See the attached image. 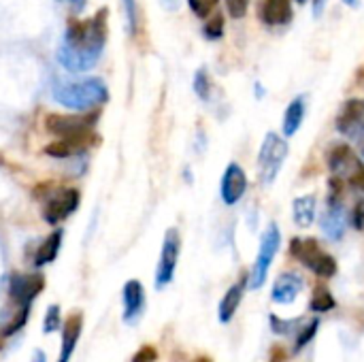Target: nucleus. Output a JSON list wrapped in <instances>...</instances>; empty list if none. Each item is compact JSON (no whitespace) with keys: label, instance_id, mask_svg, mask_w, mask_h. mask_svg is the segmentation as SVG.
Returning a JSON list of instances; mask_svg holds the SVG:
<instances>
[{"label":"nucleus","instance_id":"nucleus-1","mask_svg":"<svg viewBox=\"0 0 364 362\" xmlns=\"http://www.w3.org/2000/svg\"><path fill=\"white\" fill-rule=\"evenodd\" d=\"M109 38V9L96 11L90 19H75L68 23L58 47V64L70 73H85L94 68L105 51Z\"/></svg>","mask_w":364,"mask_h":362},{"label":"nucleus","instance_id":"nucleus-2","mask_svg":"<svg viewBox=\"0 0 364 362\" xmlns=\"http://www.w3.org/2000/svg\"><path fill=\"white\" fill-rule=\"evenodd\" d=\"M53 98L62 107L73 111H94L109 100V87L102 79L90 77V79L55 85Z\"/></svg>","mask_w":364,"mask_h":362},{"label":"nucleus","instance_id":"nucleus-3","mask_svg":"<svg viewBox=\"0 0 364 362\" xmlns=\"http://www.w3.org/2000/svg\"><path fill=\"white\" fill-rule=\"evenodd\" d=\"M346 181L337 175L328 181V198H326V209L320 220V228L326 239L331 241H341L348 228V211L343 205V194H346Z\"/></svg>","mask_w":364,"mask_h":362},{"label":"nucleus","instance_id":"nucleus-4","mask_svg":"<svg viewBox=\"0 0 364 362\" xmlns=\"http://www.w3.org/2000/svg\"><path fill=\"white\" fill-rule=\"evenodd\" d=\"M290 254H292V258H296L303 267H307L311 273H316L322 280H331L339 271L337 260L328 252L322 250V245L318 243V239H311V237H294L290 241Z\"/></svg>","mask_w":364,"mask_h":362},{"label":"nucleus","instance_id":"nucleus-5","mask_svg":"<svg viewBox=\"0 0 364 362\" xmlns=\"http://www.w3.org/2000/svg\"><path fill=\"white\" fill-rule=\"evenodd\" d=\"M326 164L348 186L364 192V160L348 143H335L326 151Z\"/></svg>","mask_w":364,"mask_h":362},{"label":"nucleus","instance_id":"nucleus-6","mask_svg":"<svg viewBox=\"0 0 364 362\" xmlns=\"http://www.w3.org/2000/svg\"><path fill=\"white\" fill-rule=\"evenodd\" d=\"M286 158H288V141L277 132H267L258 151V181L267 188L273 186L284 169Z\"/></svg>","mask_w":364,"mask_h":362},{"label":"nucleus","instance_id":"nucleus-7","mask_svg":"<svg viewBox=\"0 0 364 362\" xmlns=\"http://www.w3.org/2000/svg\"><path fill=\"white\" fill-rule=\"evenodd\" d=\"M279 245H282V230L277 224H269L262 233V239H260V247H258V256L254 260V267H252V275H250V286L252 290H258L262 288V284L267 282V275H269V269L279 252Z\"/></svg>","mask_w":364,"mask_h":362},{"label":"nucleus","instance_id":"nucleus-8","mask_svg":"<svg viewBox=\"0 0 364 362\" xmlns=\"http://www.w3.org/2000/svg\"><path fill=\"white\" fill-rule=\"evenodd\" d=\"M100 119V111H77V115H58L51 113L45 117V128L64 139V137H79V134H87L94 130V126Z\"/></svg>","mask_w":364,"mask_h":362},{"label":"nucleus","instance_id":"nucleus-9","mask_svg":"<svg viewBox=\"0 0 364 362\" xmlns=\"http://www.w3.org/2000/svg\"><path fill=\"white\" fill-rule=\"evenodd\" d=\"M79 203H81V192L77 188H60L45 201L43 220L49 226H58L79 209Z\"/></svg>","mask_w":364,"mask_h":362},{"label":"nucleus","instance_id":"nucleus-10","mask_svg":"<svg viewBox=\"0 0 364 362\" xmlns=\"http://www.w3.org/2000/svg\"><path fill=\"white\" fill-rule=\"evenodd\" d=\"M179 254H181V235L177 228H168L164 235V243H162V252H160V260H158V269H156V288L162 290L166 288L177 271V262H179Z\"/></svg>","mask_w":364,"mask_h":362},{"label":"nucleus","instance_id":"nucleus-11","mask_svg":"<svg viewBox=\"0 0 364 362\" xmlns=\"http://www.w3.org/2000/svg\"><path fill=\"white\" fill-rule=\"evenodd\" d=\"M45 290L43 273H13L9 280V299L13 305H32V301Z\"/></svg>","mask_w":364,"mask_h":362},{"label":"nucleus","instance_id":"nucleus-12","mask_svg":"<svg viewBox=\"0 0 364 362\" xmlns=\"http://www.w3.org/2000/svg\"><path fill=\"white\" fill-rule=\"evenodd\" d=\"M337 130L354 141L364 139V100L363 98H352L348 100L339 115H337Z\"/></svg>","mask_w":364,"mask_h":362},{"label":"nucleus","instance_id":"nucleus-13","mask_svg":"<svg viewBox=\"0 0 364 362\" xmlns=\"http://www.w3.org/2000/svg\"><path fill=\"white\" fill-rule=\"evenodd\" d=\"M245 192H247V175L237 162H230L224 169L222 183H220V196H222L224 205H228V207L237 205L245 196Z\"/></svg>","mask_w":364,"mask_h":362},{"label":"nucleus","instance_id":"nucleus-14","mask_svg":"<svg viewBox=\"0 0 364 362\" xmlns=\"http://www.w3.org/2000/svg\"><path fill=\"white\" fill-rule=\"evenodd\" d=\"M81 333H83V314L70 312L62 324V344H60L58 362H70L77 350V344L81 339Z\"/></svg>","mask_w":364,"mask_h":362},{"label":"nucleus","instance_id":"nucleus-15","mask_svg":"<svg viewBox=\"0 0 364 362\" xmlns=\"http://www.w3.org/2000/svg\"><path fill=\"white\" fill-rule=\"evenodd\" d=\"M98 141V137L94 132H87V134H79V137H64V139H58L53 141L51 145L45 147V154L51 156V158H73L85 149H90L94 143Z\"/></svg>","mask_w":364,"mask_h":362},{"label":"nucleus","instance_id":"nucleus-16","mask_svg":"<svg viewBox=\"0 0 364 362\" xmlns=\"http://www.w3.org/2000/svg\"><path fill=\"white\" fill-rule=\"evenodd\" d=\"M145 312V288L139 280H128L124 286V322L134 324Z\"/></svg>","mask_w":364,"mask_h":362},{"label":"nucleus","instance_id":"nucleus-17","mask_svg":"<svg viewBox=\"0 0 364 362\" xmlns=\"http://www.w3.org/2000/svg\"><path fill=\"white\" fill-rule=\"evenodd\" d=\"M303 286H305V282H303L301 275H296V273H282L277 277V282L273 284V292H271L273 303L290 305L303 292Z\"/></svg>","mask_w":364,"mask_h":362},{"label":"nucleus","instance_id":"nucleus-18","mask_svg":"<svg viewBox=\"0 0 364 362\" xmlns=\"http://www.w3.org/2000/svg\"><path fill=\"white\" fill-rule=\"evenodd\" d=\"M292 15V0H264L260 6V19L267 26H288Z\"/></svg>","mask_w":364,"mask_h":362},{"label":"nucleus","instance_id":"nucleus-19","mask_svg":"<svg viewBox=\"0 0 364 362\" xmlns=\"http://www.w3.org/2000/svg\"><path fill=\"white\" fill-rule=\"evenodd\" d=\"M62 239H64V230H62V228L53 230L47 239H43V243H41V245H38V250L34 252V260H32V265H34L36 269H43V267L51 265V262L58 258V254H60Z\"/></svg>","mask_w":364,"mask_h":362},{"label":"nucleus","instance_id":"nucleus-20","mask_svg":"<svg viewBox=\"0 0 364 362\" xmlns=\"http://www.w3.org/2000/svg\"><path fill=\"white\" fill-rule=\"evenodd\" d=\"M305 113H307V100H305V96L292 98L290 105H288V109H286V113H284V124H282L284 137H294L301 130V126L305 122Z\"/></svg>","mask_w":364,"mask_h":362},{"label":"nucleus","instance_id":"nucleus-21","mask_svg":"<svg viewBox=\"0 0 364 362\" xmlns=\"http://www.w3.org/2000/svg\"><path fill=\"white\" fill-rule=\"evenodd\" d=\"M316 209H318V201L314 194H303V196L294 198V203H292L294 224L301 228H309L316 220Z\"/></svg>","mask_w":364,"mask_h":362},{"label":"nucleus","instance_id":"nucleus-22","mask_svg":"<svg viewBox=\"0 0 364 362\" xmlns=\"http://www.w3.org/2000/svg\"><path fill=\"white\" fill-rule=\"evenodd\" d=\"M243 290H245V280H241L239 284L230 286L228 292L224 294L222 303H220V309H218V316H220V322L226 324L232 320V316L237 314L241 301H243Z\"/></svg>","mask_w":364,"mask_h":362},{"label":"nucleus","instance_id":"nucleus-23","mask_svg":"<svg viewBox=\"0 0 364 362\" xmlns=\"http://www.w3.org/2000/svg\"><path fill=\"white\" fill-rule=\"evenodd\" d=\"M30 307L32 305H15V312L9 314V318H4V324H0V337H13L15 333H19L30 316Z\"/></svg>","mask_w":364,"mask_h":362},{"label":"nucleus","instance_id":"nucleus-24","mask_svg":"<svg viewBox=\"0 0 364 362\" xmlns=\"http://www.w3.org/2000/svg\"><path fill=\"white\" fill-rule=\"evenodd\" d=\"M335 305H337V303H335V297L331 294L328 288L318 286V288L314 290L311 301H309V309H311V312H316V314H326V312H331Z\"/></svg>","mask_w":364,"mask_h":362},{"label":"nucleus","instance_id":"nucleus-25","mask_svg":"<svg viewBox=\"0 0 364 362\" xmlns=\"http://www.w3.org/2000/svg\"><path fill=\"white\" fill-rule=\"evenodd\" d=\"M192 87H194V94H196L203 102H209V100H211L213 83H211V77L207 75V68H198V70H196L194 81H192Z\"/></svg>","mask_w":364,"mask_h":362},{"label":"nucleus","instance_id":"nucleus-26","mask_svg":"<svg viewBox=\"0 0 364 362\" xmlns=\"http://www.w3.org/2000/svg\"><path fill=\"white\" fill-rule=\"evenodd\" d=\"M62 324H64V318H62L60 305H49L47 312H45V318H43V333L45 335H51V333L60 331Z\"/></svg>","mask_w":364,"mask_h":362},{"label":"nucleus","instance_id":"nucleus-27","mask_svg":"<svg viewBox=\"0 0 364 362\" xmlns=\"http://www.w3.org/2000/svg\"><path fill=\"white\" fill-rule=\"evenodd\" d=\"M203 34H205L207 41H220L224 36V15L218 13L211 19H207L205 26H203Z\"/></svg>","mask_w":364,"mask_h":362},{"label":"nucleus","instance_id":"nucleus-28","mask_svg":"<svg viewBox=\"0 0 364 362\" xmlns=\"http://www.w3.org/2000/svg\"><path fill=\"white\" fill-rule=\"evenodd\" d=\"M124 2V13H126V26H128V34L134 36L139 30V9H136V0H122Z\"/></svg>","mask_w":364,"mask_h":362},{"label":"nucleus","instance_id":"nucleus-29","mask_svg":"<svg viewBox=\"0 0 364 362\" xmlns=\"http://www.w3.org/2000/svg\"><path fill=\"white\" fill-rule=\"evenodd\" d=\"M218 2H220V0H188V6H190V11H192L196 17L207 19V17L211 15V11L218 6Z\"/></svg>","mask_w":364,"mask_h":362},{"label":"nucleus","instance_id":"nucleus-30","mask_svg":"<svg viewBox=\"0 0 364 362\" xmlns=\"http://www.w3.org/2000/svg\"><path fill=\"white\" fill-rule=\"evenodd\" d=\"M250 0H226V11L232 19H243L247 15Z\"/></svg>","mask_w":364,"mask_h":362},{"label":"nucleus","instance_id":"nucleus-31","mask_svg":"<svg viewBox=\"0 0 364 362\" xmlns=\"http://www.w3.org/2000/svg\"><path fill=\"white\" fill-rule=\"evenodd\" d=\"M318 326H320V320H311L303 331H301V335L296 337V350H301V348H305L314 337H316V333H318Z\"/></svg>","mask_w":364,"mask_h":362},{"label":"nucleus","instance_id":"nucleus-32","mask_svg":"<svg viewBox=\"0 0 364 362\" xmlns=\"http://www.w3.org/2000/svg\"><path fill=\"white\" fill-rule=\"evenodd\" d=\"M350 218H352V224H354L356 230H364V198L356 201V205H354Z\"/></svg>","mask_w":364,"mask_h":362},{"label":"nucleus","instance_id":"nucleus-33","mask_svg":"<svg viewBox=\"0 0 364 362\" xmlns=\"http://www.w3.org/2000/svg\"><path fill=\"white\" fill-rule=\"evenodd\" d=\"M156 358H158L156 348H151V346H143V348L134 354L132 362H156Z\"/></svg>","mask_w":364,"mask_h":362},{"label":"nucleus","instance_id":"nucleus-34","mask_svg":"<svg viewBox=\"0 0 364 362\" xmlns=\"http://www.w3.org/2000/svg\"><path fill=\"white\" fill-rule=\"evenodd\" d=\"M326 2H328V0H314V2H311V13H314V17H322V13H324V9H326Z\"/></svg>","mask_w":364,"mask_h":362},{"label":"nucleus","instance_id":"nucleus-35","mask_svg":"<svg viewBox=\"0 0 364 362\" xmlns=\"http://www.w3.org/2000/svg\"><path fill=\"white\" fill-rule=\"evenodd\" d=\"M64 2L70 6L73 13H81L85 9V4H87V0H64Z\"/></svg>","mask_w":364,"mask_h":362},{"label":"nucleus","instance_id":"nucleus-36","mask_svg":"<svg viewBox=\"0 0 364 362\" xmlns=\"http://www.w3.org/2000/svg\"><path fill=\"white\" fill-rule=\"evenodd\" d=\"M32 362H47V358H45V354L41 350H36L34 356H32Z\"/></svg>","mask_w":364,"mask_h":362},{"label":"nucleus","instance_id":"nucleus-37","mask_svg":"<svg viewBox=\"0 0 364 362\" xmlns=\"http://www.w3.org/2000/svg\"><path fill=\"white\" fill-rule=\"evenodd\" d=\"M346 6H352V9H358L360 6V0H341Z\"/></svg>","mask_w":364,"mask_h":362},{"label":"nucleus","instance_id":"nucleus-38","mask_svg":"<svg viewBox=\"0 0 364 362\" xmlns=\"http://www.w3.org/2000/svg\"><path fill=\"white\" fill-rule=\"evenodd\" d=\"M358 143H360V158H363V160H364V139H360Z\"/></svg>","mask_w":364,"mask_h":362},{"label":"nucleus","instance_id":"nucleus-39","mask_svg":"<svg viewBox=\"0 0 364 362\" xmlns=\"http://www.w3.org/2000/svg\"><path fill=\"white\" fill-rule=\"evenodd\" d=\"M194 362H211V361H209V358H205V356H200V358H196Z\"/></svg>","mask_w":364,"mask_h":362},{"label":"nucleus","instance_id":"nucleus-40","mask_svg":"<svg viewBox=\"0 0 364 362\" xmlns=\"http://www.w3.org/2000/svg\"><path fill=\"white\" fill-rule=\"evenodd\" d=\"M296 2H299V4H303V2H307V0H296Z\"/></svg>","mask_w":364,"mask_h":362},{"label":"nucleus","instance_id":"nucleus-41","mask_svg":"<svg viewBox=\"0 0 364 362\" xmlns=\"http://www.w3.org/2000/svg\"><path fill=\"white\" fill-rule=\"evenodd\" d=\"M0 348H2V346H0Z\"/></svg>","mask_w":364,"mask_h":362}]
</instances>
